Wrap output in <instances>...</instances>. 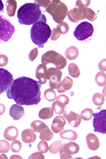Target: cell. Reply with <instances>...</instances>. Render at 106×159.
<instances>
[{"label":"cell","mask_w":106,"mask_h":159,"mask_svg":"<svg viewBox=\"0 0 106 159\" xmlns=\"http://www.w3.org/2000/svg\"><path fill=\"white\" fill-rule=\"evenodd\" d=\"M40 89L39 81L21 76L13 81L7 90V96L20 106L38 105L41 101Z\"/></svg>","instance_id":"cell-1"},{"label":"cell","mask_w":106,"mask_h":159,"mask_svg":"<svg viewBox=\"0 0 106 159\" xmlns=\"http://www.w3.org/2000/svg\"><path fill=\"white\" fill-rule=\"evenodd\" d=\"M46 22L47 19L45 15L42 14L40 19L32 25L30 30V38L33 43L39 48H43L51 36L52 30Z\"/></svg>","instance_id":"cell-2"},{"label":"cell","mask_w":106,"mask_h":159,"mask_svg":"<svg viewBox=\"0 0 106 159\" xmlns=\"http://www.w3.org/2000/svg\"><path fill=\"white\" fill-rule=\"evenodd\" d=\"M40 7L36 3H26L17 11V18L19 24L33 25L40 19L42 16Z\"/></svg>","instance_id":"cell-3"},{"label":"cell","mask_w":106,"mask_h":159,"mask_svg":"<svg viewBox=\"0 0 106 159\" xmlns=\"http://www.w3.org/2000/svg\"><path fill=\"white\" fill-rule=\"evenodd\" d=\"M46 11L53 16V20L57 24H60L67 16L68 8L61 1L53 0V1H51L50 4L46 8Z\"/></svg>","instance_id":"cell-4"},{"label":"cell","mask_w":106,"mask_h":159,"mask_svg":"<svg viewBox=\"0 0 106 159\" xmlns=\"http://www.w3.org/2000/svg\"><path fill=\"white\" fill-rule=\"evenodd\" d=\"M68 18L71 22L77 23L79 20L87 19L90 21H94L97 19V14L89 9V7H84V8H78L75 7L71 11H68Z\"/></svg>","instance_id":"cell-5"},{"label":"cell","mask_w":106,"mask_h":159,"mask_svg":"<svg viewBox=\"0 0 106 159\" xmlns=\"http://www.w3.org/2000/svg\"><path fill=\"white\" fill-rule=\"evenodd\" d=\"M43 65H47L48 64H53L58 70L64 69L67 65V60L61 54L54 50H50L43 54L41 60Z\"/></svg>","instance_id":"cell-6"},{"label":"cell","mask_w":106,"mask_h":159,"mask_svg":"<svg viewBox=\"0 0 106 159\" xmlns=\"http://www.w3.org/2000/svg\"><path fill=\"white\" fill-rule=\"evenodd\" d=\"M94 33L93 25L87 21L82 22L76 28L74 35L79 41H84L92 36Z\"/></svg>","instance_id":"cell-7"},{"label":"cell","mask_w":106,"mask_h":159,"mask_svg":"<svg viewBox=\"0 0 106 159\" xmlns=\"http://www.w3.org/2000/svg\"><path fill=\"white\" fill-rule=\"evenodd\" d=\"M14 31V25L8 20L0 16V40L7 42L12 37Z\"/></svg>","instance_id":"cell-8"},{"label":"cell","mask_w":106,"mask_h":159,"mask_svg":"<svg viewBox=\"0 0 106 159\" xmlns=\"http://www.w3.org/2000/svg\"><path fill=\"white\" fill-rule=\"evenodd\" d=\"M94 132L105 134L106 133V110H102L99 112L94 113Z\"/></svg>","instance_id":"cell-9"},{"label":"cell","mask_w":106,"mask_h":159,"mask_svg":"<svg viewBox=\"0 0 106 159\" xmlns=\"http://www.w3.org/2000/svg\"><path fill=\"white\" fill-rule=\"evenodd\" d=\"M79 146L75 142L64 143L59 149V154L62 159L71 158V155L76 154L79 151Z\"/></svg>","instance_id":"cell-10"},{"label":"cell","mask_w":106,"mask_h":159,"mask_svg":"<svg viewBox=\"0 0 106 159\" xmlns=\"http://www.w3.org/2000/svg\"><path fill=\"white\" fill-rule=\"evenodd\" d=\"M62 71L57 68L51 67L47 70V79L50 81V86L52 89H58V84L61 81Z\"/></svg>","instance_id":"cell-11"},{"label":"cell","mask_w":106,"mask_h":159,"mask_svg":"<svg viewBox=\"0 0 106 159\" xmlns=\"http://www.w3.org/2000/svg\"><path fill=\"white\" fill-rule=\"evenodd\" d=\"M14 80V76L9 71L0 69V94L7 91Z\"/></svg>","instance_id":"cell-12"},{"label":"cell","mask_w":106,"mask_h":159,"mask_svg":"<svg viewBox=\"0 0 106 159\" xmlns=\"http://www.w3.org/2000/svg\"><path fill=\"white\" fill-rule=\"evenodd\" d=\"M66 125V120L64 119V116H57L54 119L51 125V129L54 133H59L63 131L64 125Z\"/></svg>","instance_id":"cell-13"},{"label":"cell","mask_w":106,"mask_h":159,"mask_svg":"<svg viewBox=\"0 0 106 159\" xmlns=\"http://www.w3.org/2000/svg\"><path fill=\"white\" fill-rule=\"evenodd\" d=\"M64 117L68 121L69 125L73 127H78L81 122V118L80 115L77 113H75L73 111H71L69 114H67L66 112L64 113Z\"/></svg>","instance_id":"cell-14"},{"label":"cell","mask_w":106,"mask_h":159,"mask_svg":"<svg viewBox=\"0 0 106 159\" xmlns=\"http://www.w3.org/2000/svg\"><path fill=\"white\" fill-rule=\"evenodd\" d=\"M25 114L24 109L21 106L18 104L13 105L9 110V115L14 120H19Z\"/></svg>","instance_id":"cell-15"},{"label":"cell","mask_w":106,"mask_h":159,"mask_svg":"<svg viewBox=\"0 0 106 159\" xmlns=\"http://www.w3.org/2000/svg\"><path fill=\"white\" fill-rule=\"evenodd\" d=\"M47 66L45 65H38L35 71V76L41 84H45L47 82Z\"/></svg>","instance_id":"cell-16"},{"label":"cell","mask_w":106,"mask_h":159,"mask_svg":"<svg viewBox=\"0 0 106 159\" xmlns=\"http://www.w3.org/2000/svg\"><path fill=\"white\" fill-rule=\"evenodd\" d=\"M86 142L88 147L89 149L92 151L97 150L100 147V142L98 140L97 136H95L94 134H89L86 136Z\"/></svg>","instance_id":"cell-17"},{"label":"cell","mask_w":106,"mask_h":159,"mask_svg":"<svg viewBox=\"0 0 106 159\" xmlns=\"http://www.w3.org/2000/svg\"><path fill=\"white\" fill-rule=\"evenodd\" d=\"M72 86H73V80L69 76H66L62 81L59 82L57 89L59 93H64L65 91L71 89Z\"/></svg>","instance_id":"cell-18"},{"label":"cell","mask_w":106,"mask_h":159,"mask_svg":"<svg viewBox=\"0 0 106 159\" xmlns=\"http://www.w3.org/2000/svg\"><path fill=\"white\" fill-rule=\"evenodd\" d=\"M21 139L23 142L25 143H31L36 140V135L33 129H26L22 132Z\"/></svg>","instance_id":"cell-19"},{"label":"cell","mask_w":106,"mask_h":159,"mask_svg":"<svg viewBox=\"0 0 106 159\" xmlns=\"http://www.w3.org/2000/svg\"><path fill=\"white\" fill-rule=\"evenodd\" d=\"M19 136V130L14 126L7 127L4 131V137L8 141H13L16 139Z\"/></svg>","instance_id":"cell-20"},{"label":"cell","mask_w":106,"mask_h":159,"mask_svg":"<svg viewBox=\"0 0 106 159\" xmlns=\"http://www.w3.org/2000/svg\"><path fill=\"white\" fill-rule=\"evenodd\" d=\"M79 50L75 46H71L67 48L65 52V57L69 60H74L78 57Z\"/></svg>","instance_id":"cell-21"},{"label":"cell","mask_w":106,"mask_h":159,"mask_svg":"<svg viewBox=\"0 0 106 159\" xmlns=\"http://www.w3.org/2000/svg\"><path fill=\"white\" fill-rule=\"evenodd\" d=\"M7 11L9 16H14L16 14L17 2L15 0H8L6 2Z\"/></svg>","instance_id":"cell-22"},{"label":"cell","mask_w":106,"mask_h":159,"mask_svg":"<svg viewBox=\"0 0 106 159\" xmlns=\"http://www.w3.org/2000/svg\"><path fill=\"white\" fill-rule=\"evenodd\" d=\"M60 137L63 139L74 141L77 139L78 135H77L76 132L69 129L65 131H62L60 133Z\"/></svg>","instance_id":"cell-23"},{"label":"cell","mask_w":106,"mask_h":159,"mask_svg":"<svg viewBox=\"0 0 106 159\" xmlns=\"http://www.w3.org/2000/svg\"><path fill=\"white\" fill-rule=\"evenodd\" d=\"M54 111L51 107H45L40 110L38 116L42 120H48L53 116Z\"/></svg>","instance_id":"cell-24"},{"label":"cell","mask_w":106,"mask_h":159,"mask_svg":"<svg viewBox=\"0 0 106 159\" xmlns=\"http://www.w3.org/2000/svg\"><path fill=\"white\" fill-rule=\"evenodd\" d=\"M30 126H31L33 132L38 133H40L43 129L48 127L45 123L42 121H40V120H35V121L32 122Z\"/></svg>","instance_id":"cell-25"},{"label":"cell","mask_w":106,"mask_h":159,"mask_svg":"<svg viewBox=\"0 0 106 159\" xmlns=\"http://www.w3.org/2000/svg\"><path fill=\"white\" fill-rule=\"evenodd\" d=\"M68 71L69 75L74 78H78L80 76V74H81L78 66L74 63H71L70 65H69Z\"/></svg>","instance_id":"cell-26"},{"label":"cell","mask_w":106,"mask_h":159,"mask_svg":"<svg viewBox=\"0 0 106 159\" xmlns=\"http://www.w3.org/2000/svg\"><path fill=\"white\" fill-rule=\"evenodd\" d=\"M52 108L57 114H64L65 112V106L58 101H55L52 105Z\"/></svg>","instance_id":"cell-27"},{"label":"cell","mask_w":106,"mask_h":159,"mask_svg":"<svg viewBox=\"0 0 106 159\" xmlns=\"http://www.w3.org/2000/svg\"><path fill=\"white\" fill-rule=\"evenodd\" d=\"M53 137V134L52 133L49 127L45 128L40 132V139L43 141H50Z\"/></svg>","instance_id":"cell-28"},{"label":"cell","mask_w":106,"mask_h":159,"mask_svg":"<svg viewBox=\"0 0 106 159\" xmlns=\"http://www.w3.org/2000/svg\"><path fill=\"white\" fill-rule=\"evenodd\" d=\"M81 118L82 120H85V121H89L93 117H94V112L93 110L90 108H86L84 109L81 113Z\"/></svg>","instance_id":"cell-29"},{"label":"cell","mask_w":106,"mask_h":159,"mask_svg":"<svg viewBox=\"0 0 106 159\" xmlns=\"http://www.w3.org/2000/svg\"><path fill=\"white\" fill-rule=\"evenodd\" d=\"M64 143L62 142V141H57L54 143H52L50 147H49V150H50V153H53V154H55L58 152L60 149V148L62 147Z\"/></svg>","instance_id":"cell-30"},{"label":"cell","mask_w":106,"mask_h":159,"mask_svg":"<svg viewBox=\"0 0 106 159\" xmlns=\"http://www.w3.org/2000/svg\"><path fill=\"white\" fill-rule=\"evenodd\" d=\"M93 102L97 106H100L104 103L105 102V97L103 94L97 93H95L93 96Z\"/></svg>","instance_id":"cell-31"},{"label":"cell","mask_w":106,"mask_h":159,"mask_svg":"<svg viewBox=\"0 0 106 159\" xmlns=\"http://www.w3.org/2000/svg\"><path fill=\"white\" fill-rule=\"evenodd\" d=\"M44 96L48 101H54L57 98L55 91L53 89H49L44 92Z\"/></svg>","instance_id":"cell-32"},{"label":"cell","mask_w":106,"mask_h":159,"mask_svg":"<svg viewBox=\"0 0 106 159\" xmlns=\"http://www.w3.org/2000/svg\"><path fill=\"white\" fill-rule=\"evenodd\" d=\"M105 74L104 72H103V71H100V72H98L96 74V76H95V81H96L98 86H105Z\"/></svg>","instance_id":"cell-33"},{"label":"cell","mask_w":106,"mask_h":159,"mask_svg":"<svg viewBox=\"0 0 106 159\" xmlns=\"http://www.w3.org/2000/svg\"><path fill=\"white\" fill-rule=\"evenodd\" d=\"M10 149L9 143L6 140L0 141V153H6Z\"/></svg>","instance_id":"cell-34"},{"label":"cell","mask_w":106,"mask_h":159,"mask_svg":"<svg viewBox=\"0 0 106 159\" xmlns=\"http://www.w3.org/2000/svg\"><path fill=\"white\" fill-rule=\"evenodd\" d=\"M22 145L19 140H14V142L12 143L11 146H10V148L14 153H19L21 149Z\"/></svg>","instance_id":"cell-35"},{"label":"cell","mask_w":106,"mask_h":159,"mask_svg":"<svg viewBox=\"0 0 106 159\" xmlns=\"http://www.w3.org/2000/svg\"><path fill=\"white\" fill-rule=\"evenodd\" d=\"M56 29L58 30V31L60 34H66L69 31V26L66 22H62L60 24H59Z\"/></svg>","instance_id":"cell-36"},{"label":"cell","mask_w":106,"mask_h":159,"mask_svg":"<svg viewBox=\"0 0 106 159\" xmlns=\"http://www.w3.org/2000/svg\"><path fill=\"white\" fill-rule=\"evenodd\" d=\"M38 149L41 153H45L48 152L49 150V147L48 144V142H46V141H42V142H39L38 145Z\"/></svg>","instance_id":"cell-37"},{"label":"cell","mask_w":106,"mask_h":159,"mask_svg":"<svg viewBox=\"0 0 106 159\" xmlns=\"http://www.w3.org/2000/svg\"><path fill=\"white\" fill-rule=\"evenodd\" d=\"M57 101L61 102L64 106H67L69 102V98L65 95H59V96L57 97Z\"/></svg>","instance_id":"cell-38"},{"label":"cell","mask_w":106,"mask_h":159,"mask_svg":"<svg viewBox=\"0 0 106 159\" xmlns=\"http://www.w3.org/2000/svg\"><path fill=\"white\" fill-rule=\"evenodd\" d=\"M38 48H34L31 51H30L29 55H28V57H29V60L30 61H34L36 57H38Z\"/></svg>","instance_id":"cell-39"},{"label":"cell","mask_w":106,"mask_h":159,"mask_svg":"<svg viewBox=\"0 0 106 159\" xmlns=\"http://www.w3.org/2000/svg\"><path fill=\"white\" fill-rule=\"evenodd\" d=\"M61 34L58 31V30L57 29H54L52 30V33H51V40H56L57 39L60 37Z\"/></svg>","instance_id":"cell-40"},{"label":"cell","mask_w":106,"mask_h":159,"mask_svg":"<svg viewBox=\"0 0 106 159\" xmlns=\"http://www.w3.org/2000/svg\"><path fill=\"white\" fill-rule=\"evenodd\" d=\"M8 57L4 55H0V67H3L8 63Z\"/></svg>","instance_id":"cell-41"},{"label":"cell","mask_w":106,"mask_h":159,"mask_svg":"<svg viewBox=\"0 0 106 159\" xmlns=\"http://www.w3.org/2000/svg\"><path fill=\"white\" fill-rule=\"evenodd\" d=\"M90 3V1H77L76 3V6L78 8H84L87 7Z\"/></svg>","instance_id":"cell-42"},{"label":"cell","mask_w":106,"mask_h":159,"mask_svg":"<svg viewBox=\"0 0 106 159\" xmlns=\"http://www.w3.org/2000/svg\"><path fill=\"white\" fill-rule=\"evenodd\" d=\"M51 1H39V0H36L35 3L38 4L40 7H47L49 6V4H50Z\"/></svg>","instance_id":"cell-43"},{"label":"cell","mask_w":106,"mask_h":159,"mask_svg":"<svg viewBox=\"0 0 106 159\" xmlns=\"http://www.w3.org/2000/svg\"><path fill=\"white\" fill-rule=\"evenodd\" d=\"M28 158L29 159H36V158H42V159H44L45 158V157H44V156L43 155V153H41L40 152H36V153H33V154L29 156L28 157Z\"/></svg>","instance_id":"cell-44"},{"label":"cell","mask_w":106,"mask_h":159,"mask_svg":"<svg viewBox=\"0 0 106 159\" xmlns=\"http://www.w3.org/2000/svg\"><path fill=\"white\" fill-rule=\"evenodd\" d=\"M5 112V106L4 105L0 103V115H2Z\"/></svg>","instance_id":"cell-45"},{"label":"cell","mask_w":106,"mask_h":159,"mask_svg":"<svg viewBox=\"0 0 106 159\" xmlns=\"http://www.w3.org/2000/svg\"><path fill=\"white\" fill-rule=\"evenodd\" d=\"M4 11V4L1 0H0V12H2Z\"/></svg>","instance_id":"cell-46"},{"label":"cell","mask_w":106,"mask_h":159,"mask_svg":"<svg viewBox=\"0 0 106 159\" xmlns=\"http://www.w3.org/2000/svg\"><path fill=\"white\" fill-rule=\"evenodd\" d=\"M0 158H4V159H7V156L4 154V153H2V155L0 156Z\"/></svg>","instance_id":"cell-47"},{"label":"cell","mask_w":106,"mask_h":159,"mask_svg":"<svg viewBox=\"0 0 106 159\" xmlns=\"http://www.w3.org/2000/svg\"><path fill=\"white\" fill-rule=\"evenodd\" d=\"M21 158V157H20V156H13L11 157V159L12 158Z\"/></svg>","instance_id":"cell-48"}]
</instances>
